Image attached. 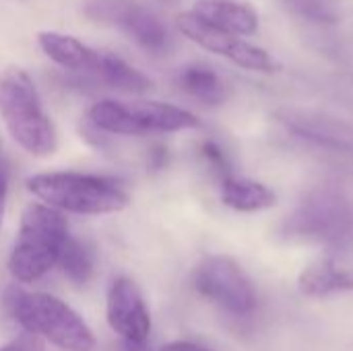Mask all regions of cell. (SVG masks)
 I'll return each mask as SVG.
<instances>
[{
	"instance_id": "22",
	"label": "cell",
	"mask_w": 353,
	"mask_h": 351,
	"mask_svg": "<svg viewBox=\"0 0 353 351\" xmlns=\"http://www.w3.org/2000/svg\"><path fill=\"white\" fill-rule=\"evenodd\" d=\"M161 351H211L199 343H192V341H172L168 345H163Z\"/></svg>"
},
{
	"instance_id": "10",
	"label": "cell",
	"mask_w": 353,
	"mask_h": 351,
	"mask_svg": "<svg viewBox=\"0 0 353 351\" xmlns=\"http://www.w3.org/2000/svg\"><path fill=\"white\" fill-rule=\"evenodd\" d=\"M105 319L110 329L118 333L126 345L147 343L151 333V314L132 279L118 277L112 281L108 290Z\"/></svg>"
},
{
	"instance_id": "1",
	"label": "cell",
	"mask_w": 353,
	"mask_h": 351,
	"mask_svg": "<svg viewBox=\"0 0 353 351\" xmlns=\"http://www.w3.org/2000/svg\"><path fill=\"white\" fill-rule=\"evenodd\" d=\"M4 300L12 321L25 333L50 341L64 351H91L95 348V337L89 325L60 298L8 288Z\"/></svg>"
},
{
	"instance_id": "18",
	"label": "cell",
	"mask_w": 353,
	"mask_h": 351,
	"mask_svg": "<svg viewBox=\"0 0 353 351\" xmlns=\"http://www.w3.org/2000/svg\"><path fill=\"white\" fill-rule=\"evenodd\" d=\"M58 265H60L62 273L77 285H85L93 277V269H95L91 250L83 242H79L77 238H70V236L62 248Z\"/></svg>"
},
{
	"instance_id": "19",
	"label": "cell",
	"mask_w": 353,
	"mask_h": 351,
	"mask_svg": "<svg viewBox=\"0 0 353 351\" xmlns=\"http://www.w3.org/2000/svg\"><path fill=\"white\" fill-rule=\"evenodd\" d=\"M285 4L300 17L321 25H333L341 19V0H285Z\"/></svg>"
},
{
	"instance_id": "7",
	"label": "cell",
	"mask_w": 353,
	"mask_h": 351,
	"mask_svg": "<svg viewBox=\"0 0 353 351\" xmlns=\"http://www.w3.org/2000/svg\"><path fill=\"white\" fill-rule=\"evenodd\" d=\"M83 14L97 25L124 31L149 54H168L174 43L168 25L139 0H85Z\"/></svg>"
},
{
	"instance_id": "23",
	"label": "cell",
	"mask_w": 353,
	"mask_h": 351,
	"mask_svg": "<svg viewBox=\"0 0 353 351\" xmlns=\"http://www.w3.org/2000/svg\"><path fill=\"white\" fill-rule=\"evenodd\" d=\"M4 203H6V174L0 161V223H2V213H4Z\"/></svg>"
},
{
	"instance_id": "24",
	"label": "cell",
	"mask_w": 353,
	"mask_h": 351,
	"mask_svg": "<svg viewBox=\"0 0 353 351\" xmlns=\"http://www.w3.org/2000/svg\"><path fill=\"white\" fill-rule=\"evenodd\" d=\"M161 2H165V4H176L178 0H161Z\"/></svg>"
},
{
	"instance_id": "3",
	"label": "cell",
	"mask_w": 353,
	"mask_h": 351,
	"mask_svg": "<svg viewBox=\"0 0 353 351\" xmlns=\"http://www.w3.org/2000/svg\"><path fill=\"white\" fill-rule=\"evenodd\" d=\"M68 240L66 217L39 203L23 209L17 242L8 257V271L21 283H31L50 273Z\"/></svg>"
},
{
	"instance_id": "12",
	"label": "cell",
	"mask_w": 353,
	"mask_h": 351,
	"mask_svg": "<svg viewBox=\"0 0 353 351\" xmlns=\"http://www.w3.org/2000/svg\"><path fill=\"white\" fill-rule=\"evenodd\" d=\"M192 14L234 35H254L259 31V12L248 0H194Z\"/></svg>"
},
{
	"instance_id": "4",
	"label": "cell",
	"mask_w": 353,
	"mask_h": 351,
	"mask_svg": "<svg viewBox=\"0 0 353 351\" xmlns=\"http://www.w3.org/2000/svg\"><path fill=\"white\" fill-rule=\"evenodd\" d=\"M27 190L60 213L108 215L128 207V194L114 180L79 172L35 174L27 178Z\"/></svg>"
},
{
	"instance_id": "5",
	"label": "cell",
	"mask_w": 353,
	"mask_h": 351,
	"mask_svg": "<svg viewBox=\"0 0 353 351\" xmlns=\"http://www.w3.org/2000/svg\"><path fill=\"white\" fill-rule=\"evenodd\" d=\"M89 120L97 130L124 134V137L178 132V130H190L201 126V120L188 110L163 101H145V99L97 101L89 110Z\"/></svg>"
},
{
	"instance_id": "16",
	"label": "cell",
	"mask_w": 353,
	"mask_h": 351,
	"mask_svg": "<svg viewBox=\"0 0 353 351\" xmlns=\"http://www.w3.org/2000/svg\"><path fill=\"white\" fill-rule=\"evenodd\" d=\"M37 41L50 60H54L58 66L66 70L77 72L79 77L85 74L95 54V48H89L87 43H83L72 35H64L56 31H41L37 35Z\"/></svg>"
},
{
	"instance_id": "21",
	"label": "cell",
	"mask_w": 353,
	"mask_h": 351,
	"mask_svg": "<svg viewBox=\"0 0 353 351\" xmlns=\"http://www.w3.org/2000/svg\"><path fill=\"white\" fill-rule=\"evenodd\" d=\"M0 351H46L43 341L31 333H23L17 339H12L10 343H6L4 348H0Z\"/></svg>"
},
{
	"instance_id": "8",
	"label": "cell",
	"mask_w": 353,
	"mask_h": 351,
	"mask_svg": "<svg viewBox=\"0 0 353 351\" xmlns=\"http://www.w3.org/2000/svg\"><path fill=\"white\" fill-rule=\"evenodd\" d=\"M194 288L201 296L234 317H246L256 308L252 281L230 257L205 259L194 271Z\"/></svg>"
},
{
	"instance_id": "9",
	"label": "cell",
	"mask_w": 353,
	"mask_h": 351,
	"mask_svg": "<svg viewBox=\"0 0 353 351\" xmlns=\"http://www.w3.org/2000/svg\"><path fill=\"white\" fill-rule=\"evenodd\" d=\"M176 25L184 37L199 43L203 50L211 54L228 58L240 68H246L252 72H279L281 70V62L275 56H271L267 50L244 41L240 35L215 29L203 23L201 19H196L192 12H180L176 17Z\"/></svg>"
},
{
	"instance_id": "17",
	"label": "cell",
	"mask_w": 353,
	"mask_h": 351,
	"mask_svg": "<svg viewBox=\"0 0 353 351\" xmlns=\"http://www.w3.org/2000/svg\"><path fill=\"white\" fill-rule=\"evenodd\" d=\"M180 87L194 99L207 106H219L228 97L225 81L209 64H188L180 72Z\"/></svg>"
},
{
	"instance_id": "15",
	"label": "cell",
	"mask_w": 353,
	"mask_h": 351,
	"mask_svg": "<svg viewBox=\"0 0 353 351\" xmlns=\"http://www.w3.org/2000/svg\"><path fill=\"white\" fill-rule=\"evenodd\" d=\"M221 201L234 211L254 213L271 209L277 203V194L259 180L228 176L221 180Z\"/></svg>"
},
{
	"instance_id": "14",
	"label": "cell",
	"mask_w": 353,
	"mask_h": 351,
	"mask_svg": "<svg viewBox=\"0 0 353 351\" xmlns=\"http://www.w3.org/2000/svg\"><path fill=\"white\" fill-rule=\"evenodd\" d=\"M300 292L308 298H327L353 290V265H341L333 259H323L300 273Z\"/></svg>"
},
{
	"instance_id": "11",
	"label": "cell",
	"mask_w": 353,
	"mask_h": 351,
	"mask_svg": "<svg viewBox=\"0 0 353 351\" xmlns=\"http://www.w3.org/2000/svg\"><path fill=\"white\" fill-rule=\"evenodd\" d=\"M277 118L302 139H308L316 145H325L331 149L353 151V128L345 122L298 110H283L277 114Z\"/></svg>"
},
{
	"instance_id": "6",
	"label": "cell",
	"mask_w": 353,
	"mask_h": 351,
	"mask_svg": "<svg viewBox=\"0 0 353 351\" xmlns=\"http://www.w3.org/2000/svg\"><path fill=\"white\" fill-rule=\"evenodd\" d=\"M353 232V209L347 199L331 188L312 190L298 209L288 215L283 234L308 242L335 244Z\"/></svg>"
},
{
	"instance_id": "13",
	"label": "cell",
	"mask_w": 353,
	"mask_h": 351,
	"mask_svg": "<svg viewBox=\"0 0 353 351\" xmlns=\"http://www.w3.org/2000/svg\"><path fill=\"white\" fill-rule=\"evenodd\" d=\"M83 77L124 93H145L151 89V81L141 70L105 50H95L93 62Z\"/></svg>"
},
{
	"instance_id": "2",
	"label": "cell",
	"mask_w": 353,
	"mask_h": 351,
	"mask_svg": "<svg viewBox=\"0 0 353 351\" xmlns=\"http://www.w3.org/2000/svg\"><path fill=\"white\" fill-rule=\"evenodd\" d=\"M0 116L12 141L33 157H50L58 137L31 77L21 66L0 72Z\"/></svg>"
},
{
	"instance_id": "20",
	"label": "cell",
	"mask_w": 353,
	"mask_h": 351,
	"mask_svg": "<svg viewBox=\"0 0 353 351\" xmlns=\"http://www.w3.org/2000/svg\"><path fill=\"white\" fill-rule=\"evenodd\" d=\"M201 153H203V157L211 163V168L221 176V180H223V178H228V176H232V174H230L228 157H225V153L221 151V147H219L217 143H213V141H205V143H203V147H201Z\"/></svg>"
}]
</instances>
